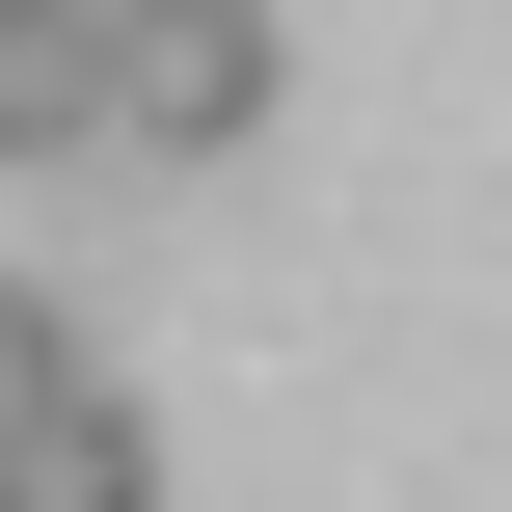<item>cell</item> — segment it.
I'll return each mask as SVG.
<instances>
[{
	"instance_id": "cell-1",
	"label": "cell",
	"mask_w": 512,
	"mask_h": 512,
	"mask_svg": "<svg viewBox=\"0 0 512 512\" xmlns=\"http://www.w3.org/2000/svg\"><path fill=\"white\" fill-rule=\"evenodd\" d=\"M108 135H162V162L270 135V0H108Z\"/></svg>"
},
{
	"instance_id": "cell-2",
	"label": "cell",
	"mask_w": 512,
	"mask_h": 512,
	"mask_svg": "<svg viewBox=\"0 0 512 512\" xmlns=\"http://www.w3.org/2000/svg\"><path fill=\"white\" fill-rule=\"evenodd\" d=\"M0 512H162V432H135L108 378H54V405L0 432Z\"/></svg>"
},
{
	"instance_id": "cell-4",
	"label": "cell",
	"mask_w": 512,
	"mask_h": 512,
	"mask_svg": "<svg viewBox=\"0 0 512 512\" xmlns=\"http://www.w3.org/2000/svg\"><path fill=\"white\" fill-rule=\"evenodd\" d=\"M54 378H81V324H54V297H27V270H0V432H27V405H54Z\"/></svg>"
},
{
	"instance_id": "cell-3",
	"label": "cell",
	"mask_w": 512,
	"mask_h": 512,
	"mask_svg": "<svg viewBox=\"0 0 512 512\" xmlns=\"http://www.w3.org/2000/svg\"><path fill=\"white\" fill-rule=\"evenodd\" d=\"M108 135V0H0V162Z\"/></svg>"
}]
</instances>
